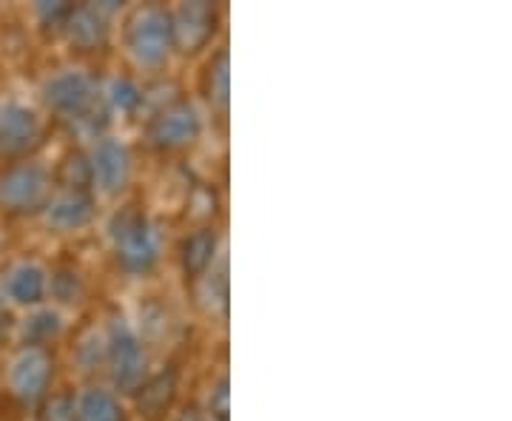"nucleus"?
I'll list each match as a JSON object with an SVG mask.
<instances>
[{"mask_svg":"<svg viewBox=\"0 0 512 421\" xmlns=\"http://www.w3.org/2000/svg\"><path fill=\"white\" fill-rule=\"evenodd\" d=\"M111 242L120 265L131 274H146L157 262V242L148 228V220L137 208H126L123 214L114 217L111 225Z\"/></svg>","mask_w":512,"mask_h":421,"instance_id":"f257e3e1","label":"nucleus"},{"mask_svg":"<svg viewBox=\"0 0 512 421\" xmlns=\"http://www.w3.org/2000/svg\"><path fill=\"white\" fill-rule=\"evenodd\" d=\"M52 194L49 174L35 163H18L0 174V205L12 214H32L46 208Z\"/></svg>","mask_w":512,"mask_h":421,"instance_id":"f03ea898","label":"nucleus"},{"mask_svg":"<svg viewBox=\"0 0 512 421\" xmlns=\"http://www.w3.org/2000/svg\"><path fill=\"white\" fill-rule=\"evenodd\" d=\"M128 52L131 57L148 66V69H157L163 66L165 57L171 52V43H174V32H171V18L165 15L163 9H143L137 12L131 26H128Z\"/></svg>","mask_w":512,"mask_h":421,"instance_id":"7ed1b4c3","label":"nucleus"},{"mask_svg":"<svg viewBox=\"0 0 512 421\" xmlns=\"http://www.w3.org/2000/svg\"><path fill=\"white\" fill-rule=\"evenodd\" d=\"M106 359L111 365V379L120 390H137L143 382L146 359L137 336L131 333L123 319H114L106 339Z\"/></svg>","mask_w":512,"mask_h":421,"instance_id":"20e7f679","label":"nucleus"},{"mask_svg":"<svg viewBox=\"0 0 512 421\" xmlns=\"http://www.w3.org/2000/svg\"><path fill=\"white\" fill-rule=\"evenodd\" d=\"M52 382V359L43 348H23L12 356L6 385L23 404H35Z\"/></svg>","mask_w":512,"mask_h":421,"instance_id":"39448f33","label":"nucleus"},{"mask_svg":"<svg viewBox=\"0 0 512 421\" xmlns=\"http://www.w3.org/2000/svg\"><path fill=\"white\" fill-rule=\"evenodd\" d=\"M217 20H220V15L211 3H205V0L183 3L177 9V15L171 18L174 43H180L183 52H200L217 32Z\"/></svg>","mask_w":512,"mask_h":421,"instance_id":"423d86ee","label":"nucleus"},{"mask_svg":"<svg viewBox=\"0 0 512 421\" xmlns=\"http://www.w3.org/2000/svg\"><path fill=\"white\" fill-rule=\"evenodd\" d=\"M40 140V120L23 103H3L0 106V154L20 157Z\"/></svg>","mask_w":512,"mask_h":421,"instance_id":"0eeeda50","label":"nucleus"},{"mask_svg":"<svg viewBox=\"0 0 512 421\" xmlns=\"http://www.w3.org/2000/svg\"><path fill=\"white\" fill-rule=\"evenodd\" d=\"M92 94V80L83 72L55 74L43 89L49 109L63 117H83L92 106Z\"/></svg>","mask_w":512,"mask_h":421,"instance_id":"6e6552de","label":"nucleus"},{"mask_svg":"<svg viewBox=\"0 0 512 421\" xmlns=\"http://www.w3.org/2000/svg\"><path fill=\"white\" fill-rule=\"evenodd\" d=\"M197 137H200V114L188 103L171 106L151 126V140L160 148H183Z\"/></svg>","mask_w":512,"mask_h":421,"instance_id":"1a4fd4ad","label":"nucleus"},{"mask_svg":"<svg viewBox=\"0 0 512 421\" xmlns=\"http://www.w3.org/2000/svg\"><path fill=\"white\" fill-rule=\"evenodd\" d=\"M89 171H92V177L106 194L120 191L126 185L128 171H131L128 148L120 140H100L92 151Z\"/></svg>","mask_w":512,"mask_h":421,"instance_id":"9d476101","label":"nucleus"},{"mask_svg":"<svg viewBox=\"0 0 512 421\" xmlns=\"http://www.w3.org/2000/svg\"><path fill=\"white\" fill-rule=\"evenodd\" d=\"M94 217V200L86 191H63L46 202V222L57 231H77Z\"/></svg>","mask_w":512,"mask_h":421,"instance_id":"9b49d317","label":"nucleus"},{"mask_svg":"<svg viewBox=\"0 0 512 421\" xmlns=\"http://www.w3.org/2000/svg\"><path fill=\"white\" fill-rule=\"evenodd\" d=\"M46 271L37 265V262H18L6 279H3V293L9 302L15 305H23V308H32V305H40L43 296H46Z\"/></svg>","mask_w":512,"mask_h":421,"instance_id":"f8f14e48","label":"nucleus"},{"mask_svg":"<svg viewBox=\"0 0 512 421\" xmlns=\"http://www.w3.org/2000/svg\"><path fill=\"white\" fill-rule=\"evenodd\" d=\"M66 29H69V40L80 49H97L106 43L109 37V20L100 9H74L69 20H66Z\"/></svg>","mask_w":512,"mask_h":421,"instance_id":"ddd939ff","label":"nucleus"},{"mask_svg":"<svg viewBox=\"0 0 512 421\" xmlns=\"http://www.w3.org/2000/svg\"><path fill=\"white\" fill-rule=\"evenodd\" d=\"M137 407L146 419H160L165 410L171 407L174 396H177V373L174 370H163L157 373L151 382L137 387Z\"/></svg>","mask_w":512,"mask_h":421,"instance_id":"4468645a","label":"nucleus"},{"mask_svg":"<svg viewBox=\"0 0 512 421\" xmlns=\"http://www.w3.org/2000/svg\"><path fill=\"white\" fill-rule=\"evenodd\" d=\"M217 257V234L211 228H200L191 237L183 239L180 259H183V271L188 276H202L211 262Z\"/></svg>","mask_w":512,"mask_h":421,"instance_id":"2eb2a0df","label":"nucleus"},{"mask_svg":"<svg viewBox=\"0 0 512 421\" xmlns=\"http://www.w3.org/2000/svg\"><path fill=\"white\" fill-rule=\"evenodd\" d=\"M77 421H126V413L109 390L92 387L77 399Z\"/></svg>","mask_w":512,"mask_h":421,"instance_id":"dca6fc26","label":"nucleus"},{"mask_svg":"<svg viewBox=\"0 0 512 421\" xmlns=\"http://www.w3.org/2000/svg\"><path fill=\"white\" fill-rule=\"evenodd\" d=\"M60 316L55 311H37L26 319L23 325V339H26V348H40L46 342H52L57 333H60Z\"/></svg>","mask_w":512,"mask_h":421,"instance_id":"f3484780","label":"nucleus"},{"mask_svg":"<svg viewBox=\"0 0 512 421\" xmlns=\"http://www.w3.org/2000/svg\"><path fill=\"white\" fill-rule=\"evenodd\" d=\"M205 92H208V100L217 103L220 109L228 106V52H220L211 60L208 74H205Z\"/></svg>","mask_w":512,"mask_h":421,"instance_id":"a211bd4d","label":"nucleus"},{"mask_svg":"<svg viewBox=\"0 0 512 421\" xmlns=\"http://www.w3.org/2000/svg\"><path fill=\"white\" fill-rule=\"evenodd\" d=\"M37 421H77V402L69 393H57L52 399H46L40 413H37Z\"/></svg>","mask_w":512,"mask_h":421,"instance_id":"6ab92c4d","label":"nucleus"},{"mask_svg":"<svg viewBox=\"0 0 512 421\" xmlns=\"http://www.w3.org/2000/svg\"><path fill=\"white\" fill-rule=\"evenodd\" d=\"M111 103L120 111H134L140 106V89L131 80H114L111 83Z\"/></svg>","mask_w":512,"mask_h":421,"instance_id":"aec40b11","label":"nucleus"},{"mask_svg":"<svg viewBox=\"0 0 512 421\" xmlns=\"http://www.w3.org/2000/svg\"><path fill=\"white\" fill-rule=\"evenodd\" d=\"M74 12V6H66V3H40L37 6V15L43 23H52V26H66V20Z\"/></svg>","mask_w":512,"mask_h":421,"instance_id":"412c9836","label":"nucleus"},{"mask_svg":"<svg viewBox=\"0 0 512 421\" xmlns=\"http://www.w3.org/2000/svg\"><path fill=\"white\" fill-rule=\"evenodd\" d=\"M208 407H211V413H214L220 421L228 419V379H222L220 385L211 390Z\"/></svg>","mask_w":512,"mask_h":421,"instance_id":"4be33fe9","label":"nucleus"},{"mask_svg":"<svg viewBox=\"0 0 512 421\" xmlns=\"http://www.w3.org/2000/svg\"><path fill=\"white\" fill-rule=\"evenodd\" d=\"M6 319H9V316H6V308H3V302H0V333L6 328Z\"/></svg>","mask_w":512,"mask_h":421,"instance_id":"5701e85b","label":"nucleus"},{"mask_svg":"<svg viewBox=\"0 0 512 421\" xmlns=\"http://www.w3.org/2000/svg\"><path fill=\"white\" fill-rule=\"evenodd\" d=\"M180 421H200V419H197V416H185V419H180Z\"/></svg>","mask_w":512,"mask_h":421,"instance_id":"b1692460","label":"nucleus"}]
</instances>
